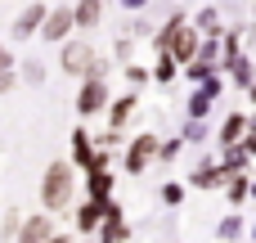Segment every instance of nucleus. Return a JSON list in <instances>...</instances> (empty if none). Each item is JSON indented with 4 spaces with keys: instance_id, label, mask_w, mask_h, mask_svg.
Instances as JSON below:
<instances>
[{
    "instance_id": "1",
    "label": "nucleus",
    "mask_w": 256,
    "mask_h": 243,
    "mask_svg": "<svg viewBox=\"0 0 256 243\" xmlns=\"http://www.w3.org/2000/svg\"><path fill=\"white\" fill-rule=\"evenodd\" d=\"M72 194H76L72 162H50V167H45V180H40V203H45L50 212H58V207L72 203Z\"/></svg>"
},
{
    "instance_id": "2",
    "label": "nucleus",
    "mask_w": 256,
    "mask_h": 243,
    "mask_svg": "<svg viewBox=\"0 0 256 243\" xmlns=\"http://www.w3.org/2000/svg\"><path fill=\"white\" fill-rule=\"evenodd\" d=\"M63 72L68 77H94V50L86 41H68L63 45Z\"/></svg>"
},
{
    "instance_id": "3",
    "label": "nucleus",
    "mask_w": 256,
    "mask_h": 243,
    "mask_svg": "<svg viewBox=\"0 0 256 243\" xmlns=\"http://www.w3.org/2000/svg\"><path fill=\"white\" fill-rule=\"evenodd\" d=\"M104 104H108V86H104V77H86L81 90H76V113H81V117H94Z\"/></svg>"
},
{
    "instance_id": "4",
    "label": "nucleus",
    "mask_w": 256,
    "mask_h": 243,
    "mask_svg": "<svg viewBox=\"0 0 256 243\" xmlns=\"http://www.w3.org/2000/svg\"><path fill=\"white\" fill-rule=\"evenodd\" d=\"M153 158H158V135H153V131H144V135H135V140H130V149H126V171H130V176H140Z\"/></svg>"
},
{
    "instance_id": "5",
    "label": "nucleus",
    "mask_w": 256,
    "mask_h": 243,
    "mask_svg": "<svg viewBox=\"0 0 256 243\" xmlns=\"http://www.w3.org/2000/svg\"><path fill=\"white\" fill-rule=\"evenodd\" d=\"M126 239H130V225H126V216L117 212V203L108 198L104 221H99V243H126Z\"/></svg>"
},
{
    "instance_id": "6",
    "label": "nucleus",
    "mask_w": 256,
    "mask_h": 243,
    "mask_svg": "<svg viewBox=\"0 0 256 243\" xmlns=\"http://www.w3.org/2000/svg\"><path fill=\"white\" fill-rule=\"evenodd\" d=\"M166 54H171L176 63H189V59L198 54V27H189V23H180V27L171 32V45H166Z\"/></svg>"
},
{
    "instance_id": "7",
    "label": "nucleus",
    "mask_w": 256,
    "mask_h": 243,
    "mask_svg": "<svg viewBox=\"0 0 256 243\" xmlns=\"http://www.w3.org/2000/svg\"><path fill=\"white\" fill-rule=\"evenodd\" d=\"M72 27H76V23H72V9H45L40 36H45V41H63V36H68Z\"/></svg>"
},
{
    "instance_id": "8",
    "label": "nucleus",
    "mask_w": 256,
    "mask_h": 243,
    "mask_svg": "<svg viewBox=\"0 0 256 243\" xmlns=\"http://www.w3.org/2000/svg\"><path fill=\"white\" fill-rule=\"evenodd\" d=\"M40 23H45V5H27V9L14 18V36H18V41H27V36H36V32H40Z\"/></svg>"
},
{
    "instance_id": "9",
    "label": "nucleus",
    "mask_w": 256,
    "mask_h": 243,
    "mask_svg": "<svg viewBox=\"0 0 256 243\" xmlns=\"http://www.w3.org/2000/svg\"><path fill=\"white\" fill-rule=\"evenodd\" d=\"M54 234L50 230V216H32V221H18V243H45Z\"/></svg>"
},
{
    "instance_id": "10",
    "label": "nucleus",
    "mask_w": 256,
    "mask_h": 243,
    "mask_svg": "<svg viewBox=\"0 0 256 243\" xmlns=\"http://www.w3.org/2000/svg\"><path fill=\"white\" fill-rule=\"evenodd\" d=\"M104 207H108V198H90L86 207H76V230H99V221H104Z\"/></svg>"
},
{
    "instance_id": "11",
    "label": "nucleus",
    "mask_w": 256,
    "mask_h": 243,
    "mask_svg": "<svg viewBox=\"0 0 256 243\" xmlns=\"http://www.w3.org/2000/svg\"><path fill=\"white\" fill-rule=\"evenodd\" d=\"M99 18H104V0H76V9H72L76 27H99Z\"/></svg>"
},
{
    "instance_id": "12",
    "label": "nucleus",
    "mask_w": 256,
    "mask_h": 243,
    "mask_svg": "<svg viewBox=\"0 0 256 243\" xmlns=\"http://www.w3.org/2000/svg\"><path fill=\"white\" fill-rule=\"evenodd\" d=\"M220 171L225 176H234V171H248V149L234 140V144H225V158H220Z\"/></svg>"
},
{
    "instance_id": "13",
    "label": "nucleus",
    "mask_w": 256,
    "mask_h": 243,
    "mask_svg": "<svg viewBox=\"0 0 256 243\" xmlns=\"http://www.w3.org/2000/svg\"><path fill=\"white\" fill-rule=\"evenodd\" d=\"M216 185H225V171H220V162H202V167L194 171V189H216Z\"/></svg>"
},
{
    "instance_id": "14",
    "label": "nucleus",
    "mask_w": 256,
    "mask_h": 243,
    "mask_svg": "<svg viewBox=\"0 0 256 243\" xmlns=\"http://www.w3.org/2000/svg\"><path fill=\"white\" fill-rule=\"evenodd\" d=\"M90 158H94V140L86 131H72V162L76 167H90Z\"/></svg>"
},
{
    "instance_id": "15",
    "label": "nucleus",
    "mask_w": 256,
    "mask_h": 243,
    "mask_svg": "<svg viewBox=\"0 0 256 243\" xmlns=\"http://www.w3.org/2000/svg\"><path fill=\"white\" fill-rule=\"evenodd\" d=\"M86 176H90V198H112V171L108 167H94Z\"/></svg>"
},
{
    "instance_id": "16",
    "label": "nucleus",
    "mask_w": 256,
    "mask_h": 243,
    "mask_svg": "<svg viewBox=\"0 0 256 243\" xmlns=\"http://www.w3.org/2000/svg\"><path fill=\"white\" fill-rule=\"evenodd\" d=\"M225 68H230L234 86H248V81L256 77V68H252V59H248V54H234V59H225Z\"/></svg>"
},
{
    "instance_id": "17",
    "label": "nucleus",
    "mask_w": 256,
    "mask_h": 243,
    "mask_svg": "<svg viewBox=\"0 0 256 243\" xmlns=\"http://www.w3.org/2000/svg\"><path fill=\"white\" fill-rule=\"evenodd\" d=\"M108 108V117H112V131H122V122L135 113V95H122V99H112V104H104Z\"/></svg>"
},
{
    "instance_id": "18",
    "label": "nucleus",
    "mask_w": 256,
    "mask_h": 243,
    "mask_svg": "<svg viewBox=\"0 0 256 243\" xmlns=\"http://www.w3.org/2000/svg\"><path fill=\"white\" fill-rule=\"evenodd\" d=\"M243 131H248V117H243V113H230V117H225V126H220V144L243 140Z\"/></svg>"
},
{
    "instance_id": "19",
    "label": "nucleus",
    "mask_w": 256,
    "mask_h": 243,
    "mask_svg": "<svg viewBox=\"0 0 256 243\" xmlns=\"http://www.w3.org/2000/svg\"><path fill=\"white\" fill-rule=\"evenodd\" d=\"M194 27L207 32V36H220V14H216V9H202V14L194 18Z\"/></svg>"
},
{
    "instance_id": "20",
    "label": "nucleus",
    "mask_w": 256,
    "mask_h": 243,
    "mask_svg": "<svg viewBox=\"0 0 256 243\" xmlns=\"http://www.w3.org/2000/svg\"><path fill=\"white\" fill-rule=\"evenodd\" d=\"M212 131H207V117H189V126H184V140L189 144H202Z\"/></svg>"
},
{
    "instance_id": "21",
    "label": "nucleus",
    "mask_w": 256,
    "mask_h": 243,
    "mask_svg": "<svg viewBox=\"0 0 256 243\" xmlns=\"http://www.w3.org/2000/svg\"><path fill=\"white\" fill-rule=\"evenodd\" d=\"M225 189H230V203H243V198H248V180H243V171L225 176Z\"/></svg>"
},
{
    "instance_id": "22",
    "label": "nucleus",
    "mask_w": 256,
    "mask_h": 243,
    "mask_svg": "<svg viewBox=\"0 0 256 243\" xmlns=\"http://www.w3.org/2000/svg\"><path fill=\"white\" fill-rule=\"evenodd\" d=\"M207 113H212V95L194 90V95H189V117H207Z\"/></svg>"
},
{
    "instance_id": "23",
    "label": "nucleus",
    "mask_w": 256,
    "mask_h": 243,
    "mask_svg": "<svg viewBox=\"0 0 256 243\" xmlns=\"http://www.w3.org/2000/svg\"><path fill=\"white\" fill-rule=\"evenodd\" d=\"M216 234H220V239H230V243H234V239H243V221H238V216H225Z\"/></svg>"
},
{
    "instance_id": "24",
    "label": "nucleus",
    "mask_w": 256,
    "mask_h": 243,
    "mask_svg": "<svg viewBox=\"0 0 256 243\" xmlns=\"http://www.w3.org/2000/svg\"><path fill=\"white\" fill-rule=\"evenodd\" d=\"M153 77H158V81H171V77H176V59H171V54H162V59H158V68H153Z\"/></svg>"
},
{
    "instance_id": "25",
    "label": "nucleus",
    "mask_w": 256,
    "mask_h": 243,
    "mask_svg": "<svg viewBox=\"0 0 256 243\" xmlns=\"http://www.w3.org/2000/svg\"><path fill=\"white\" fill-rule=\"evenodd\" d=\"M22 81L40 86V81H45V63H36V59H32V63H22Z\"/></svg>"
},
{
    "instance_id": "26",
    "label": "nucleus",
    "mask_w": 256,
    "mask_h": 243,
    "mask_svg": "<svg viewBox=\"0 0 256 243\" xmlns=\"http://www.w3.org/2000/svg\"><path fill=\"white\" fill-rule=\"evenodd\" d=\"M162 203H166V207L184 203V185H162Z\"/></svg>"
},
{
    "instance_id": "27",
    "label": "nucleus",
    "mask_w": 256,
    "mask_h": 243,
    "mask_svg": "<svg viewBox=\"0 0 256 243\" xmlns=\"http://www.w3.org/2000/svg\"><path fill=\"white\" fill-rule=\"evenodd\" d=\"M176 153H180V140H166V144L158 140V158L162 162H176Z\"/></svg>"
},
{
    "instance_id": "28",
    "label": "nucleus",
    "mask_w": 256,
    "mask_h": 243,
    "mask_svg": "<svg viewBox=\"0 0 256 243\" xmlns=\"http://www.w3.org/2000/svg\"><path fill=\"white\" fill-rule=\"evenodd\" d=\"M238 144L248 149V158H256V126H248V131H243V140H238Z\"/></svg>"
},
{
    "instance_id": "29",
    "label": "nucleus",
    "mask_w": 256,
    "mask_h": 243,
    "mask_svg": "<svg viewBox=\"0 0 256 243\" xmlns=\"http://www.w3.org/2000/svg\"><path fill=\"white\" fill-rule=\"evenodd\" d=\"M126 81H130V86H144V81H148V72H144V68H135V63H130V68H126Z\"/></svg>"
},
{
    "instance_id": "30",
    "label": "nucleus",
    "mask_w": 256,
    "mask_h": 243,
    "mask_svg": "<svg viewBox=\"0 0 256 243\" xmlns=\"http://www.w3.org/2000/svg\"><path fill=\"white\" fill-rule=\"evenodd\" d=\"M117 140H122V135H117V131H104V135H99V149H112V144H117Z\"/></svg>"
},
{
    "instance_id": "31",
    "label": "nucleus",
    "mask_w": 256,
    "mask_h": 243,
    "mask_svg": "<svg viewBox=\"0 0 256 243\" xmlns=\"http://www.w3.org/2000/svg\"><path fill=\"white\" fill-rule=\"evenodd\" d=\"M4 90H14V68H4V72H0V95H4Z\"/></svg>"
},
{
    "instance_id": "32",
    "label": "nucleus",
    "mask_w": 256,
    "mask_h": 243,
    "mask_svg": "<svg viewBox=\"0 0 256 243\" xmlns=\"http://www.w3.org/2000/svg\"><path fill=\"white\" fill-rule=\"evenodd\" d=\"M4 68H14V54H9V50L0 45V72H4Z\"/></svg>"
},
{
    "instance_id": "33",
    "label": "nucleus",
    "mask_w": 256,
    "mask_h": 243,
    "mask_svg": "<svg viewBox=\"0 0 256 243\" xmlns=\"http://www.w3.org/2000/svg\"><path fill=\"white\" fill-rule=\"evenodd\" d=\"M122 5H126V9H144L148 0H122Z\"/></svg>"
},
{
    "instance_id": "34",
    "label": "nucleus",
    "mask_w": 256,
    "mask_h": 243,
    "mask_svg": "<svg viewBox=\"0 0 256 243\" xmlns=\"http://www.w3.org/2000/svg\"><path fill=\"white\" fill-rule=\"evenodd\" d=\"M248 99H252V104H256V77H252V81H248Z\"/></svg>"
},
{
    "instance_id": "35",
    "label": "nucleus",
    "mask_w": 256,
    "mask_h": 243,
    "mask_svg": "<svg viewBox=\"0 0 256 243\" xmlns=\"http://www.w3.org/2000/svg\"><path fill=\"white\" fill-rule=\"evenodd\" d=\"M45 243H72V239H68V234H50Z\"/></svg>"
},
{
    "instance_id": "36",
    "label": "nucleus",
    "mask_w": 256,
    "mask_h": 243,
    "mask_svg": "<svg viewBox=\"0 0 256 243\" xmlns=\"http://www.w3.org/2000/svg\"><path fill=\"white\" fill-rule=\"evenodd\" d=\"M248 194H252V198H256V180H252V185H248Z\"/></svg>"
},
{
    "instance_id": "37",
    "label": "nucleus",
    "mask_w": 256,
    "mask_h": 243,
    "mask_svg": "<svg viewBox=\"0 0 256 243\" xmlns=\"http://www.w3.org/2000/svg\"><path fill=\"white\" fill-rule=\"evenodd\" d=\"M248 126H256V117H248Z\"/></svg>"
},
{
    "instance_id": "38",
    "label": "nucleus",
    "mask_w": 256,
    "mask_h": 243,
    "mask_svg": "<svg viewBox=\"0 0 256 243\" xmlns=\"http://www.w3.org/2000/svg\"><path fill=\"white\" fill-rule=\"evenodd\" d=\"M252 234H256V225H252Z\"/></svg>"
}]
</instances>
